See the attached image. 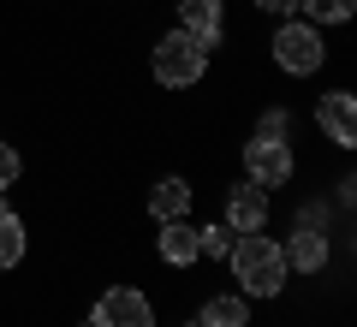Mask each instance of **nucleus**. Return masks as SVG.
<instances>
[{
    "mask_svg": "<svg viewBox=\"0 0 357 327\" xmlns=\"http://www.w3.org/2000/svg\"><path fill=\"white\" fill-rule=\"evenodd\" d=\"M227 268H232V280H238L244 298H268V303L286 298V280H292L286 250H280V238H268V227L262 232H238L232 250H227Z\"/></svg>",
    "mask_w": 357,
    "mask_h": 327,
    "instance_id": "obj_1",
    "label": "nucleus"
},
{
    "mask_svg": "<svg viewBox=\"0 0 357 327\" xmlns=\"http://www.w3.org/2000/svg\"><path fill=\"white\" fill-rule=\"evenodd\" d=\"M149 77H155V89H167V96H185V89H197L208 77V48L191 42L178 24L161 30V36L149 42Z\"/></svg>",
    "mask_w": 357,
    "mask_h": 327,
    "instance_id": "obj_2",
    "label": "nucleus"
},
{
    "mask_svg": "<svg viewBox=\"0 0 357 327\" xmlns=\"http://www.w3.org/2000/svg\"><path fill=\"white\" fill-rule=\"evenodd\" d=\"M328 36H321L310 18H280L274 24V36H268V60L280 66L286 77H316L321 66H328Z\"/></svg>",
    "mask_w": 357,
    "mask_h": 327,
    "instance_id": "obj_3",
    "label": "nucleus"
},
{
    "mask_svg": "<svg viewBox=\"0 0 357 327\" xmlns=\"http://www.w3.org/2000/svg\"><path fill=\"white\" fill-rule=\"evenodd\" d=\"M238 167H244V178H250V185H262L268 197H274V190H286L298 178V149H292V137H244L238 143Z\"/></svg>",
    "mask_w": 357,
    "mask_h": 327,
    "instance_id": "obj_4",
    "label": "nucleus"
},
{
    "mask_svg": "<svg viewBox=\"0 0 357 327\" xmlns=\"http://www.w3.org/2000/svg\"><path fill=\"white\" fill-rule=\"evenodd\" d=\"M280 250H286V268H292V274L321 280V268H328V256H333V238H328V214H321V197L310 202L304 214H298L292 238H280Z\"/></svg>",
    "mask_w": 357,
    "mask_h": 327,
    "instance_id": "obj_5",
    "label": "nucleus"
},
{
    "mask_svg": "<svg viewBox=\"0 0 357 327\" xmlns=\"http://www.w3.org/2000/svg\"><path fill=\"white\" fill-rule=\"evenodd\" d=\"M84 327H155V303L137 280H114V286H102V298L89 303Z\"/></svg>",
    "mask_w": 357,
    "mask_h": 327,
    "instance_id": "obj_6",
    "label": "nucleus"
},
{
    "mask_svg": "<svg viewBox=\"0 0 357 327\" xmlns=\"http://www.w3.org/2000/svg\"><path fill=\"white\" fill-rule=\"evenodd\" d=\"M220 220H227L232 232H262L268 220H274V197H268L262 185H250V178H232V185L220 190Z\"/></svg>",
    "mask_w": 357,
    "mask_h": 327,
    "instance_id": "obj_7",
    "label": "nucleus"
},
{
    "mask_svg": "<svg viewBox=\"0 0 357 327\" xmlns=\"http://www.w3.org/2000/svg\"><path fill=\"white\" fill-rule=\"evenodd\" d=\"M173 6V24L185 30L191 42H203L208 54L220 48V42L232 36V24H227V0H167Z\"/></svg>",
    "mask_w": 357,
    "mask_h": 327,
    "instance_id": "obj_8",
    "label": "nucleus"
},
{
    "mask_svg": "<svg viewBox=\"0 0 357 327\" xmlns=\"http://www.w3.org/2000/svg\"><path fill=\"white\" fill-rule=\"evenodd\" d=\"M316 131H321L340 155L357 149V96H351L345 84L328 89V96H316Z\"/></svg>",
    "mask_w": 357,
    "mask_h": 327,
    "instance_id": "obj_9",
    "label": "nucleus"
},
{
    "mask_svg": "<svg viewBox=\"0 0 357 327\" xmlns=\"http://www.w3.org/2000/svg\"><path fill=\"white\" fill-rule=\"evenodd\" d=\"M191 202H197V178L191 173H161L149 185V220H191Z\"/></svg>",
    "mask_w": 357,
    "mask_h": 327,
    "instance_id": "obj_10",
    "label": "nucleus"
},
{
    "mask_svg": "<svg viewBox=\"0 0 357 327\" xmlns=\"http://www.w3.org/2000/svg\"><path fill=\"white\" fill-rule=\"evenodd\" d=\"M155 262L173 268V274H185V268L203 262V256H197V227L191 220H161V232H155Z\"/></svg>",
    "mask_w": 357,
    "mask_h": 327,
    "instance_id": "obj_11",
    "label": "nucleus"
},
{
    "mask_svg": "<svg viewBox=\"0 0 357 327\" xmlns=\"http://www.w3.org/2000/svg\"><path fill=\"white\" fill-rule=\"evenodd\" d=\"M191 321L197 327H250V298L244 291H208Z\"/></svg>",
    "mask_w": 357,
    "mask_h": 327,
    "instance_id": "obj_12",
    "label": "nucleus"
},
{
    "mask_svg": "<svg viewBox=\"0 0 357 327\" xmlns=\"http://www.w3.org/2000/svg\"><path fill=\"white\" fill-rule=\"evenodd\" d=\"M24 256H30V220L18 208H6V197H0V274L24 268Z\"/></svg>",
    "mask_w": 357,
    "mask_h": 327,
    "instance_id": "obj_13",
    "label": "nucleus"
},
{
    "mask_svg": "<svg viewBox=\"0 0 357 327\" xmlns=\"http://www.w3.org/2000/svg\"><path fill=\"white\" fill-rule=\"evenodd\" d=\"M232 238H238V232H232L227 220H203V227H197V256H203V262H227Z\"/></svg>",
    "mask_w": 357,
    "mask_h": 327,
    "instance_id": "obj_14",
    "label": "nucleus"
},
{
    "mask_svg": "<svg viewBox=\"0 0 357 327\" xmlns=\"http://www.w3.org/2000/svg\"><path fill=\"white\" fill-rule=\"evenodd\" d=\"M298 13H310V24L328 30V24H351V18H357V0H304Z\"/></svg>",
    "mask_w": 357,
    "mask_h": 327,
    "instance_id": "obj_15",
    "label": "nucleus"
},
{
    "mask_svg": "<svg viewBox=\"0 0 357 327\" xmlns=\"http://www.w3.org/2000/svg\"><path fill=\"white\" fill-rule=\"evenodd\" d=\"M256 137H292V107H280V101L262 107L256 114Z\"/></svg>",
    "mask_w": 357,
    "mask_h": 327,
    "instance_id": "obj_16",
    "label": "nucleus"
},
{
    "mask_svg": "<svg viewBox=\"0 0 357 327\" xmlns=\"http://www.w3.org/2000/svg\"><path fill=\"white\" fill-rule=\"evenodd\" d=\"M18 178H24V155H18V143H0V190H13Z\"/></svg>",
    "mask_w": 357,
    "mask_h": 327,
    "instance_id": "obj_17",
    "label": "nucleus"
},
{
    "mask_svg": "<svg viewBox=\"0 0 357 327\" xmlns=\"http://www.w3.org/2000/svg\"><path fill=\"white\" fill-rule=\"evenodd\" d=\"M250 6H256L262 18H292L298 6H304V0H250Z\"/></svg>",
    "mask_w": 357,
    "mask_h": 327,
    "instance_id": "obj_18",
    "label": "nucleus"
},
{
    "mask_svg": "<svg viewBox=\"0 0 357 327\" xmlns=\"http://www.w3.org/2000/svg\"><path fill=\"white\" fill-rule=\"evenodd\" d=\"M173 327H197V321H173Z\"/></svg>",
    "mask_w": 357,
    "mask_h": 327,
    "instance_id": "obj_19",
    "label": "nucleus"
}]
</instances>
